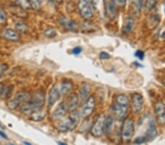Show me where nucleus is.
Returning a JSON list of instances; mask_svg holds the SVG:
<instances>
[{"mask_svg":"<svg viewBox=\"0 0 165 145\" xmlns=\"http://www.w3.org/2000/svg\"><path fill=\"white\" fill-rule=\"evenodd\" d=\"M46 102V96L43 92H35L28 101L21 106V113L25 115H31L33 112L43 109Z\"/></svg>","mask_w":165,"mask_h":145,"instance_id":"nucleus-1","label":"nucleus"},{"mask_svg":"<svg viewBox=\"0 0 165 145\" xmlns=\"http://www.w3.org/2000/svg\"><path fill=\"white\" fill-rule=\"evenodd\" d=\"M80 112L77 111L76 110L71 111L70 116L68 117H67L65 119L61 121L57 125V131L62 133L73 131V129H75L76 128L77 125H78L79 122L80 120Z\"/></svg>","mask_w":165,"mask_h":145,"instance_id":"nucleus-2","label":"nucleus"},{"mask_svg":"<svg viewBox=\"0 0 165 145\" xmlns=\"http://www.w3.org/2000/svg\"><path fill=\"white\" fill-rule=\"evenodd\" d=\"M129 106V100L128 97L123 94L118 95L116 98L114 105V111L116 116L120 120L123 119L126 116Z\"/></svg>","mask_w":165,"mask_h":145,"instance_id":"nucleus-3","label":"nucleus"},{"mask_svg":"<svg viewBox=\"0 0 165 145\" xmlns=\"http://www.w3.org/2000/svg\"><path fill=\"white\" fill-rule=\"evenodd\" d=\"M135 126L134 122L131 118H126L121 128V139L124 142L130 141L134 135Z\"/></svg>","mask_w":165,"mask_h":145,"instance_id":"nucleus-4","label":"nucleus"},{"mask_svg":"<svg viewBox=\"0 0 165 145\" xmlns=\"http://www.w3.org/2000/svg\"><path fill=\"white\" fill-rule=\"evenodd\" d=\"M31 98V95L27 92H21L16 95L13 98H11L8 102V109L11 110H15L17 108L19 107L20 106L24 103Z\"/></svg>","mask_w":165,"mask_h":145,"instance_id":"nucleus-5","label":"nucleus"},{"mask_svg":"<svg viewBox=\"0 0 165 145\" xmlns=\"http://www.w3.org/2000/svg\"><path fill=\"white\" fill-rule=\"evenodd\" d=\"M79 11L82 18L85 20H90L93 16L92 8L90 0H79Z\"/></svg>","mask_w":165,"mask_h":145,"instance_id":"nucleus-6","label":"nucleus"},{"mask_svg":"<svg viewBox=\"0 0 165 145\" xmlns=\"http://www.w3.org/2000/svg\"><path fill=\"white\" fill-rule=\"evenodd\" d=\"M95 107V101L93 96L87 98V99L84 102L83 106L80 111L81 116L83 118H87L93 113Z\"/></svg>","mask_w":165,"mask_h":145,"instance_id":"nucleus-7","label":"nucleus"},{"mask_svg":"<svg viewBox=\"0 0 165 145\" xmlns=\"http://www.w3.org/2000/svg\"><path fill=\"white\" fill-rule=\"evenodd\" d=\"M105 118L106 116L104 114H100L95 122H94L93 125L92 126L90 133H91V134L94 137H100L104 133V126Z\"/></svg>","mask_w":165,"mask_h":145,"instance_id":"nucleus-8","label":"nucleus"},{"mask_svg":"<svg viewBox=\"0 0 165 145\" xmlns=\"http://www.w3.org/2000/svg\"><path fill=\"white\" fill-rule=\"evenodd\" d=\"M131 106L133 112L136 114H139L142 112L144 107V99L142 95L139 93L133 94L131 96Z\"/></svg>","mask_w":165,"mask_h":145,"instance_id":"nucleus-9","label":"nucleus"},{"mask_svg":"<svg viewBox=\"0 0 165 145\" xmlns=\"http://www.w3.org/2000/svg\"><path fill=\"white\" fill-rule=\"evenodd\" d=\"M106 16L110 20H114L117 16V9L114 0H104Z\"/></svg>","mask_w":165,"mask_h":145,"instance_id":"nucleus-10","label":"nucleus"},{"mask_svg":"<svg viewBox=\"0 0 165 145\" xmlns=\"http://www.w3.org/2000/svg\"><path fill=\"white\" fill-rule=\"evenodd\" d=\"M68 108H67L66 103H61L57 106L56 109H54V111H53V114H52V118H53L54 120L55 121H59L61 120L62 119H63L64 117L66 115L67 112H68Z\"/></svg>","mask_w":165,"mask_h":145,"instance_id":"nucleus-11","label":"nucleus"},{"mask_svg":"<svg viewBox=\"0 0 165 145\" xmlns=\"http://www.w3.org/2000/svg\"><path fill=\"white\" fill-rule=\"evenodd\" d=\"M60 97H61V94H60V89L56 85L52 86L51 89H50L49 93H48V104L49 107L53 106L59 101Z\"/></svg>","mask_w":165,"mask_h":145,"instance_id":"nucleus-12","label":"nucleus"},{"mask_svg":"<svg viewBox=\"0 0 165 145\" xmlns=\"http://www.w3.org/2000/svg\"><path fill=\"white\" fill-rule=\"evenodd\" d=\"M155 113L158 121L161 124H165V106L161 101H158L154 105Z\"/></svg>","mask_w":165,"mask_h":145,"instance_id":"nucleus-13","label":"nucleus"},{"mask_svg":"<svg viewBox=\"0 0 165 145\" xmlns=\"http://www.w3.org/2000/svg\"><path fill=\"white\" fill-rule=\"evenodd\" d=\"M79 96L76 93H72L70 96H69L68 101H67L66 105L67 108H68V111L69 112L75 111L76 109L77 106H78L79 103Z\"/></svg>","mask_w":165,"mask_h":145,"instance_id":"nucleus-14","label":"nucleus"},{"mask_svg":"<svg viewBox=\"0 0 165 145\" xmlns=\"http://www.w3.org/2000/svg\"><path fill=\"white\" fill-rule=\"evenodd\" d=\"M135 25L134 18L131 16H128L123 20V24L122 32L123 34H129L132 29H134Z\"/></svg>","mask_w":165,"mask_h":145,"instance_id":"nucleus-15","label":"nucleus"},{"mask_svg":"<svg viewBox=\"0 0 165 145\" xmlns=\"http://www.w3.org/2000/svg\"><path fill=\"white\" fill-rule=\"evenodd\" d=\"M2 35L7 40L11 41H18L21 38V36L18 32L11 29H4L2 32Z\"/></svg>","mask_w":165,"mask_h":145,"instance_id":"nucleus-16","label":"nucleus"},{"mask_svg":"<svg viewBox=\"0 0 165 145\" xmlns=\"http://www.w3.org/2000/svg\"><path fill=\"white\" fill-rule=\"evenodd\" d=\"M73 84L71 81H70V80H64L60 86V92L61 96L68 95L73 89Z\"/></svg>","mask_w":165,"mask_h":145,"instance_id":"nucleus-17","label":"nucleus"},{"mask_svg":"<svg viewBox=\"0 0 165 145\" xmlns=\"http://www.w3.org/2000/svg\"><path fill=\"white\" fill-rule=\"evenodd\" d=\"M59 23L63 26L65 29H68V30H73L75 28V24L72 20L70 18L65 17V16H62L59 18Z\"/></svg>","mask_w":165,"mask_h":145,"instance_id":"nucleus-18","label":"nucleus"},{"mask_svg":"<svg viewBox=\"0 0 165 145\" xmlns=\"http://www.w3.org/2000/svg\"><path fill=\"white\" fill-rule=\"evenodd\" d=\"M114 125V118L111 115H108L106 116L105 121H104V133L105 134H108L112 131V128Z\"/></svg>","mask_w":165,"mask_h":145,"instance_id":"nucleus-19","label":"nucleus"},{"mask_svg":"<svg viewBox=\"0 0 165 145\" xmlns=\"http://www.w3.org/2000/svg\"><path fill=\"white\" fill-rule=\"evenodd\" d=\"M90 91V86L87 84H83L79 89V99L85 101L88 98V95Z\"/></svg>","mask_w":165,"mask_h":145,"instance_id":"nucleus-20","label":"nucleus"},{"mask_svg":"<svg viewBox=\"0 0 165 145\" xmlns=\"http://www.w3.org/2000/svg\"><path fill=\"white\" fill-rule=\"evenodd\" d=\"M144 0H131V7L134 12L137 15H139L142 11Z\"/></svg>","mask_w":165,"mask_h":145,"instance_id":"nucleus-21","label":"nucleus"},{"mask_svg":"<svg viewBox=\"0 0 165 145\" xmlns=\"http://www.w3.org/2000/svg\"><path fill=\"white\" fill-rule=\"evenodd\" d=\"M46 111H43V109H42L33 112L30 116H31V119H33V120L35 122H39L44 119V117L46 116Z\"/></svg>","mask_w":165,"mask_h":145,"instance_id":"nucleus-22","label":"nucleus"},{"mask_svg":"<svg viewBox=\"0 0 165 145\" xmlns=\"http://www.w3.org/2000/svg\"><path fill=\"white\" fill-rule=\"evenodd\" d=\"M157 136V130L153 124H151L149 125V128H148L147 134H146V139H147V141L148 139L153 140L156 138V136Z\"/></svg>","mask_w":165,"mask_h":145,"instance_id":"nucleus-23","label":"nucleus"},{"mask_svg":"<svg viewBox=\"0 0 165 145\" xmlns=\"http://www.w3.org/2000/svg\"><path fill=\"white\" fill-rule=\"evenodd\" d=\"M14 2L23 11H29L32 8L30 0H14Z\"/></svg>","mask_w":165,"mask_h":145,"instance_id":"nucleus-24","label":"nucleus"},{"mask_svg":"<svg viewBox=\"0 0 165 145\" xmlns=\"http://www.w3.org/2000/svg\"><path fill=\"white\" fill-rule=\"evenodd\" d=\"M13 89V86H12V85L4 86L3 89H2L1 92H0V96H1V98H3V99H5V98H8V97L11 95Z\"/></svg>","mask_w":165,"mask_h":145,"instance_id":"nucleus-25","label":"nucleus"},{"mask_svg":"<svg viewBox=\"0 0 165 145\" xmlns=\"http://www.w3.org/2000/svg\"><path fill=\"white\" fill-rule=\"evenodd\" d=\"M15 27L19 32L21 33H26L29 30L28 26L23 21H16Z\"/></svg>","mask_w":165,"mask_h":145,"instance_id":"nucleus-26","label":"nucleus"},{"mask_svg":"<svg viewBox=\"0 0 165 145\" xmlns=\"http://www.w3.org/2000/svg\"><path fill=\"white\" fill-rule=\"evenodd\" d=\"M158 0H147L145 3V11L148 12L152 11L153 9L155 8V6L157 4Z\"/></svg>","mask_w":165,"mask_h":145,"instance_id":"nucleus-27","label":"nucleus"},{"mask_svg":"<svg viewBox=\"0 0 165 145\" xmlns=\"http://www.w3.org/2000/svg\"><path fill=\"white\" fill-rule=\"evenodd\" d=\"M44 35L48 38H53L57 35V32L53 28H48L44 31Z\"/></svg>","mask_w":165,"mask_h":145,"instance_id":"nucleus-28","label":"nucleus"},{"mask_svg":"<svg viewBox=\"0 0 165 145\" xmlns=\"http://www.w3.org/2000/svg\"><path fill=\"white\" fill-rule=\"evenodd\" d=\"M32 8L35 11H39L41 8V2L40 0H30Z\"/></svg>","mask_w":165,"mask_h":145,"instance_id":"nucleus-29","label":"nucleus"},{"mask_svg":"<svg viewBox=\"0 0 165 145\" xmlns=\"http://www.w3.org/2000/svg\"><path fill=\"white\" fill-rule=\"evenodd\" d=\"M6 20H7V14L5 11L2 8H0V24L5 23Z\"/></svg>","mask_w":165,"mask_h":145,"instance_id":"nucleus-30","label":"nucleus"},{"mask_svg":"<svg viewBox=\"0 0 165 145\" xmlns=\"http://www.w3.org/2000/svg\"><path fill=\"white\" fill-rule=\"evenodd\" d=\"M8 65L5 63H2V64L0 65V77L4 74V73L8 70Z\"/></svg>","mask_w":165,"mask_h":145,"instance_id":"nucleus-31","label":"nucleus"},{"mask_svg":"<svg viewBox=\"0 0 165 145\" xmlns=\"http://www.w3.org/2000/svg\"><path fill=\"white\" fill-rule=\"evenodd\" d=\"M90 4H91L92 9H94L95 11H97L98 6L99 0H90Z\"/></svg>","mask_w":165,"mask_h":145,"instance_id":"nucleus-32","label":"nucleus"},{"mask_svg":"<svg viewBox=\"0 0 165 145\" xmlns=\"http://www.w3.org/2000/svg\"><path fill=\"white\" fill-rule=\"evenodd\" d=\"M117 6L120 7V8H123V7H125L126 4V0H114Z\"/></svg>","mask_w":165,"mask_h":145,"instance_id":"nucleus-33","label":"nucleus"},{"mask_svg":"<svg viewBox=\"0 0 165 145\" xmlns=\"http://www.w3.org/2000/svg\"><path fill=\"white\" fill-rule=\"evenodd\" d=\"M135 56H137L138 59H142L144 58L145 54L142 51H140V50H138V51H136L135 53Z\"/></svg>","mask_w":165,"mask_h":145,"instance_id":"nucleus-34","label":"nucleus"},{"mask_svg":"<svg viewBox=\"0 0 165 145\" xmlns=\"http://www.w3.org/2000/svg\"><path fill=\"white\" fill-rule=\"evenodd\" d=\"M146 141H147L146 137H139L134 140V142L136 143V144H142V143L146 142Z\"/></svg>","mask_w":165,"mask_h":145,"instance_id":"nucleus-35","label":"nucleus"},{"mask_svg":"<svg viewBox=\"0 0 165 145\" xmlns=\"http://www.w3.org/2000/svg\"><path fill=\"white\" fill-rule=\"evenodd\" d=\"M82 48L79 47V46H77V47H75L73 50H72V52H73V54L78 55L82 52Z\"/></svg>","mask_w":165,"mask_h":145,"instance_id":"nucleus-36","label":"nucleus"},{"mask_svg":"<svg viewBox=\"0 0 165 145\" xmlns=\"http://www.w3.org/2000/svg\"><path fill=\"white\" fill-rule=\"evenodd\" d=\"M109 58H110V55L107 54V53L101 52L100 54V59H109Z\"/></svg>","mask_w":165,"mask_h":145,"instance_id":"nucleus-37","label":"nucleus"},{"mask_svg":"<svg viewBox=\"0 0 165 145\" xmlns=\"http://www.w3.org/2000/svg\"><path fill=\"white\" fill-rule=\"evenodd\" d=\"M0 136H1L2 138H3V139H8V136H7V135L4 132H3V131H0Z\"/></svg>","mask_w":165,"mask_h":145,"instance_id":"nucleus-38","label":"nucleus"},{"mask_svg":"<svg viewBox=\"0 0 165 145\" xmlns=\"http://www.w3.org/2000/svg\"><path fill=\"white\" fill-rule=\"evenodd\" d=\"M3 87H4V86H3V84H2V83L0 82V92H1L2 89H3Z\"/></svg>","mask_w":165,"mask_h":145,"instance_id":"nucleus-39","label":"nucleus"},{"mask_svg":"<svg viewBox=\"0 0 165 145\" xmlns=\"http://www.w3.org/2000/svg\"><path fill=\"white\" fill-rule=\"evenodd\" d=\"M54 1L57 3H62L63 2V0H54Z\"/></svg>","mask_w":165,"mask_h":145,"instance_id":"nucleus-40","label":"nucleus"},{"mask_svg":"<svg viewBox=\"0 0 165 145\" xmlns=\"http://www.w3.org/2000/svg\"><path fill=\"white\" fill-rule=\"evenodd\" d=\"M57 143H58V144H63V145H64V144H65V143H64V142H60V141H59V142H57Z\"/></svg>","mask_w":165,"mask_h":145,"instance_id":"nucleus-41","label":"nucleus"},{"mask_svg":"<svg viewBox=\"0 0 165 145\" xmlns=\"http://www.w3.org/2000/svg\"><path fill=\"white\" fill-rule=\"evenodd\" d=\"M23 144H27V145H30V144H30V143H29V142H26V141H23Z\"/></svg>","mask_w":165,"mask_h":145,"instance_id":"nucleus-42","label":"nucleus"},{"mask_svg":"<svg viewBox=\"0 0 165 145\" xmlns=\"http://www.w3.org/2000/svg\"><path fill=\"white\" fill-rule=\"evenodd\" d=\"M164 13H165V1H164Z\"/></svg>","mask_w":165,"mask_h":145,"instance_id":"nucleus-43","label":"nucleus"},{"mask_svg":"<svg viewBox=\"0 0 165 145\" xmlns=\"http://www.w3.org/2000/svg\"><path fill=\"white\" fill-rule=\"evenodd\" d=\"M164 86H165V79L164 80Z\"/></svg>","mask_w":165,"mask_h":145,"instance_id":"nucleus-44","label":"nucleus"}]
</instances>
